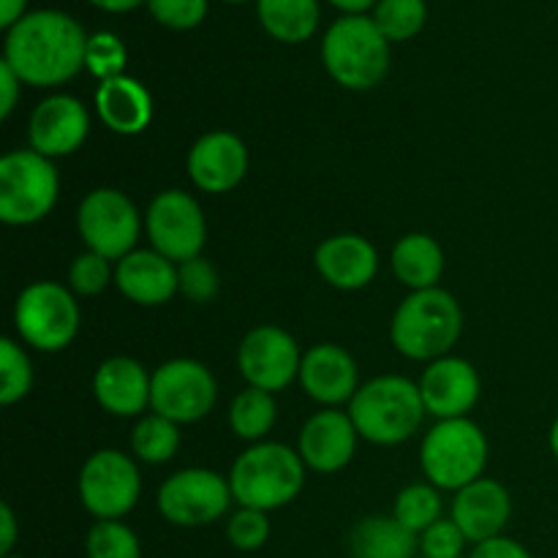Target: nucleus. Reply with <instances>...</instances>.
Masks as SVG:
<instances>
[{"mask_svg":"<svg viewBox=\"0 0 558 558\" xmlns=\"http://www.w3.org/2000/svg\"><path fill=\"white\" fill-rule=\"evenodd\" d=\"M87 38L85 27L63 11H27L5 31L3 60L22 85L58 87L85 69Z\"/></svg>","mask_w":558,"mask_h":558,"instance_id":"obj_1","label":"nucleus"},{"mask_svg":"<svg viewBox=\"0 0 558 558\" xmlns=\"http://www.w3.org/2000/svg\"><path fill=\"white\" fill-rule=\"evenodd\" d=\"M420 385L398 374L376 376L360 385L349 401V417L360 439L376 447H398L412 439L425 420Z\"/></svg>","mask_w":558,"mask_h":558,"instance_id":"obj_2","label":"nucleus"},{"mask_svg":"<svg viewBox=\"0 0 558 558\" xmlns=\"http://www.w3.org/2000/svg\"><path fill=\"white\" fill-rule=\"evenodd\" d=\"M463 332L461 303L447 289L409 292L390 322L392 347L409 360L434 363L447 357Z\"/></svg>","mask_w":558,"mask_h":558,"instance_id":"obj_3","label":"nucleus"},{"mask_svg":"<svg viewBox=\"0 0 558 558\" xmlns=\"http://www.w3.org/2000/svg\"><path fill=\"white\" fill-rule=\"evenodd\" d=\"M305 485V463L294 447L281 441H259L240 452L229 469L234 501L251 510L272 512L292 505Z\"/></svg>","mask_w":558,"mask_h":558,"instance_id":"obj_4","label":"nucleus"},{"mask_svg":"<svg viewBox=\"0 0 558 558\" xmlns=\"http://www.w3.org/2000/svg\"><path fill=\"white\" fill-rule=\"evenodd\" d=\"M322 63L347 90H371L390 71V41L368 14H343L322 38Z\"/></svg>","mask_w":558,"mask_h":558,"instance_id":"obj_5","label":"nucleus"},{"mask_svg":"<svg viewBox=\"0 0 558 558\" xmlns=\"http://www.w3.org/2000/svg\"><path fill=\"white\" fill-rule=\"evenodd\" d=\"M420 466L439 490H461L483 477L488 466V439L474 420H436L420 445Z\"/></svg>","mask_w":558,"mask_h":558,"instance_id":"obj_6","label":"nucleus"},{"mask_svg":"<svg viewBox=\"0 0 558 558\" xmlns=\"http://www.w3.org/2000/svg\"><path fill=\"white\" fill-rule=\"evenodd\" d=\"M60 178L52 158L36 150H11L0 158V221L33 227L58 205Z\"/></svg>","mask_w":558,"mask_h":558,"instance_id":"obj_7","label":"nucleus"},{"mask_svg":"<svg viewBox=\"0 0 558 558\" xmlns=\"http://www.w3.org/2000/svg\"><path fill=\"white\" fill-rule=\"evenodd\" d=\"M14 330L20 341L44 354L63 352L80 332V303L58 281H33L14 303Z\"/></svg>","mask_w":558,"mask_h":558,"instance_id":"obj_8","label":"nucleus"},{"mask_svg":"<svg viewBox=\"0 0 558 558\" xmlns=\"http://www.w3.org/2000/svg\"><path fill=\"white\" fill-rule=\"evenodd\" d=\"M76 229L87 251H96L109 262H120L136 251L145 218L129 194L118 189H96L80 202Z\"/></svg>","mask_w":558,"mask_h":558,"instance_id":"obj_9","label":"nucleus"},{"mask_svg":"<svg viewBox=\"0 0 558 558\" xmlns=\"http://www.w3.org/2000/svg\"><path fill=\"white\" fill-rule=\"evenodd\" d=\"M76 494L96 521H120L140 501L142 474L125 452L98 450L82 463Z\"/></svg>","mask_w":558,"mask_h":558,"instance_id":"obj_10","label":"nucleus"},{"mask_svg":"<svg viewBox=\"0 0 558 558\" xmlns=\"http://www.w3.org/2000/svg\"><path fill=\"white\" fill-rule=\"evenodd\" d=\"M218 381L205 363L174 357L153 371L150 409L178 425L205 420L216 409Z\"/></svg>","mask_w":558,"mask_h":558,"instance_id":"obj_11","label":"nucleus"},{"mask_svg":"<svg viewBox=\"0 0 558 558\" xmlns=\"http://www.w3.org/2000/svg\"><path fill=\"white\" fill-rule=\"evenodd\" d=\"M232 501L234 496L229 488V477L202 466L174 472L172 477L163 480L156 496L163 521L183 529L210 526L218 518L227 515Z\"/></svg>","mask_w":558,"mask_h":558,"instance_id":"obj_12","label":"nucleus"},{"mask_svg":"<svg viewBox=\"0 0 558 558\" xmlns=\"http://www.w3.org/2000/svg\"><path fill=\"white\" fill-rule=\"evenodd\" d=\"M145 232L150 248L174 265L202 256L207 243V221L202 205L189 191L180 189L161 191L147 205Z\"/></svg>","mask_w":558,"mask_h":558,"instance_id":"obj_13","label":"nucleus"},{"mask_svg":"<svg viewBox=\"0 0 558 558\" xmlns=\"http://www.w3.org/2000/svg\"><path fill=\"white\" fill-rule=\"evenodd\" d=\"M300 365H303V352L283 327H254L245 332L238 347V371L245 385L267 390L272 396L300 379Z\"/></svg>","mask_w":558,"mask_h":558,"instance_id":"obj_14","label":"nucleus"},{"mask_svg":"<svg viewBox=\"0 0 558 558\" xmlns=\"http://www.w3.org/2000/svg\"><path fill=\"white\" fill-rule=\"evenodd\" d=\"M90 134V114L76 96L54 93L36 104L27 120L31 150L47 158H63L80 150Z\"/></svg>","mask_w":558,"mask_h":558,"instance_id":"obj_15","label":"nucleus"},{"mask_svg":"<svg viewBox=\"0 0 558 558\" xmlns=\"http://www.w3.org/2000/svg\"><path fill=\"white\" fill-rule=\"evenodd\" d=\"M185 172L205 194H229L248 172V147L232 131H207L191 145Z\"/></svg>","mask_w":558,"mask_h":558,"instance_id":"obj_16","label":"nucleus"},{"mask_svg":"<svg viewBox=\"0 0 558 558\" xmlns=\"http://www.w3.org/2000/svg\"><path fill=\"white\" fill-rule=\"evenodd\" d=\"M420 396H423L425 412L436 420L469 417L480 401V374L469 360L447 354L425 365L420 376Z\"/></svg>","mask_w":558,"mask_h":558,"instance_id":"obj_17","label":"nucleus"},{"mask_svg":"<svg viewBox=\"0 0 558 558\" xmlns=\"http://www.w3.org/2000/svg\"><path fill=\"white\" fill-rule=\"evenodd\" d=\"M357 428L349 412L341 409H322L311 414L298 436V452L305 469L319 474H336L354 458L357 450Z\"/></svg>","mask_w":558,"mask_h":558,"instance_id":"obj_18","label":"nucleus"},{"mask_svg":"<svg viewBox=\"0 0 558 558\" xmlns=\"http://www.w3.org/2000/svg\"><path fill=\"white\" fill-rule=\"evenodd\" d=\"M300 385L311 401L325 409H338L349 403L360 390V371L352 354L338 343H316L303 352Z\"/></svg>","mask_w":558,"mask_h":558,"instance_id":"obj_19","label":"nucleus"},{"mask_svg":"<svg viewBox=\"0 0 558 558\" xmlns=\"http://www.w3.org/2000/svg\"><path fill=\"white\" fill-rule=\"evenodd\" d=\"M512 515L510 490L499 480L480 477L472 485L461 488L452 499V521L463 532L469 543L480 545L485 539L501 537Z\"/></svg>","mask_w":558,"mask_h":558,"instance_id":"obj_20","label":"nucleus"},{"mask_svg":"<svg viewBox=\"0 0 558 558\" xmlns=\"http://www.w3.org/2000/svg\"><path fill=\"white\" fill-rule=\"evenodd\" d=\"M314 265L330 287L341 292H357L368 287L379 272V251L363 234H332L316 245Z\"/></svg>","mask_w":558,"mask_h":558,"instance_id":"obj_21","label":"nucleus"},{"mask_svg":"<svg viewBox=\"0 0 558 558\" xmlns=\"http://www.w3.org/2000/svg\"><path fill=\"white\" fill-rule=\"evenodd\" d=\"M153 374L134 357L104 360L93 376V396L112 417H142L150 409Z\"/></svg>","mask_w":558,"mask_h":558,"instance_id":"obj_22","label":"nucleus"},{"mask_svg":"<svg viewBox=\"0 0 558 558\" xmlns=\"http://www.w3.org/2000/svg\"><path fill=\"white\" fill-rule=\"evenodd\" d=\"M114 287L136 305H163L180 294L178 265L153 248H136L114 267Z\"/></svg>","mask_w":558,"mask_h":558,"instance_id":"obj_23","label":"nucleus"},{"mask_svg":"<svg viewBox=\"0 0 558 558\" xmlns=\"http://www.w3.org/2000/svg\"><path fill=\"white\" fill-rule=\"evenodd\" d=\"M96 112L114 134L136 136L153 123V96L134 76H114V80L98 82Z\"/></svg>","mask_w":558,"mask_h":558,"instance_id":"obj_24","label":"nucleus"},{"mask_svg":"<svg viewBox=\"0 0 558 558\" xmlns=\"http://www.w3.org/2000/svg\"><path fill=\"white\" fill-rule=\"evenodd\" d=\"M392 272L412 292L439 287L445 272V251L436 238L425 232H409L392 248Z\"/></svg>","mask_w":558,"mask_h":558,"instance_id":"obj_25","label":"nucleus"},{"mask_svg":"<svg viewBox=\"0 0 558 558\" xmlns=\"http://www.w3.org/2000/svg\"><path fill=\"white\" fill-rule=\"evenodd\" d=\"M420 537L409 532L396 515H368L349 532L352 558H414Z\"/></svg>","mask_w":558,"mask_h":558,"instance_id":"obj_26","label":"nucleus"},{"mask_svg":"<svg viewBox=\"0 0 558 558\" xmlns=\"http://www.w3.org/2000/svg\"><path fill=\"white\" fill-rule=\"evenodd\" d=\"M256 16L276 41L303 44L319 27L322 11L319 0H256Z\"/></svg>","mask_w":558,"mask_h":558,"instance_id":"obj_27","label":"nucleus"},{"mask_svg":"<svg viewBox=\"0 0 558 558\" xmlns=\"http://www.w3.org/2000/svg\"><path fill=\"white\" fill-rule=\"evenodd\" d=\"M278 417V407L272 392L256 390V387H245L232 398L229 407V428L238 439L259 445L267 441V434L272 430Z\"/></svg>","mask_w":558,"mask_h":558,"instance_id":"obj_28","label":"nucleus"},{"mask_svg":"<svg viewBox=\"0 0 558 558\" xmlns=\"http://www.w3.org/2000/svg\"><path fill=\"white\" fill-rule=\"evenodd\" d=\"M178 447L180 425L156 412L140 417V423L131 430V452L142 463H150V466H161V463L172 461Z\"/></svg>","mask_w":558,"mask_h":558,"instance_id":"obj_29","label":"nucleus"},{"mask_svg":"<svg viewBox=\"0 0 558 558\" xmlns=\"http://www.w3.org/2000/svg\"><path fill=\"white\" fill-rule=\"evenodd\" d=\"M392 515L398 523L409 529L412 534H423L425 529L441 521V494L436 485L430 483H412L396 496V507Z\"/></svg>","mask_w":558,"mask_h":558,"instance_id":"obj_30","label":"nucleus"},{"mask_svg":"<svg viewBox=\"0 0 558 558\" xmlns=\"http://www.w3.org/2000/svg\"><path fill=\"white\" fill-rule=\"evenodd\" d=\"M371 20L381 31V36L390 44L409 41L417 36L428 20V5L425 0H379L374 5Z\"/></svg>","mask_w":558,"mask_h":558,"instance_id":"obj_31","label":"nucleus"},{"mask_svg":"<svg viewBox=\"0 0 558 558\" xmlns=\"http://www.w3.org/2000/svg\"><path fill=\"white\" fill-rule=\"evenodd\" d=\"M33 390V363L14 338L0 341V403L14 407Z\"/></svg>","mask_w":558,"mask_h":558,"instance_id":"obj_32","label":"nucleus"},{"mask_svg":"<svg viewBox=\"0 0 558 558\" xmlns=\"http://www.w3.org/2000/svg\"><path fill=\"white\" fill-rule=\"evenodd\" d=\"M87 558H142L140 537L123 521H96L85 537Z\"/></svg>","mask_w":558,"mask_h":558,"instance_id":"obj_33","label":"nucleus"},{"mask_svg":"<svg viewBox=\"0 0 558 558\" xmlns=\"http://www.w3.org/2000/svg\"><path fill=\"white\" fill-rule=\"evenodd\" d=\"M125 63H129V52H125V44L120 41L114 33L98 31L87 38L85 69L90 71L98 82L123 76Z\"/></svg>","mask_w":558,"mask_h":558,"instance_id":"obj_34","label":"nucleus"},{"mask_svg":"<svg viewBox=\"0 0 558 558\" xmlns=\"http://www.w3.org/2000/svg\"><path fill=\"white\" fill-rule=\"evenodd\" d=\"M114 281L112 262L96 251H82L69 267V289L80 298H96Z\"/></svg>","mask_w":558,"mask_h":558,"instance_id":"obj_35","label":"nucleus"},{"mask_svg":"<svg viewBox=\"0 0 558 558\" xmlns=\"http://www.w3.org/2000/svg\"><path fill=\"white\" fill-rule=\"evenodd\" d=\"M178 283H180V294H183L189 303H196V305L213 303V298H216L218 289H221L218 270L213 267V262L205 259V256H194V259L189 262H180Z\"/></svg>","mask_w":558,"mask_h":558,"instance_id":"obj_36","label":"nucleus"},{"mask_svg":"<svg viewBox=\"0 0 558 558\" xmlns=\"http://www.w3.org/2000/svg\"><path fill=\"white\" fill-rule=\"evenodd\" d=\"M227 537L232 548L243 550V554H254V550L265 548V543L270 539V518L262 510L240 507L238 512L229 515Z\"/></svg>","mask_w":558,"mask_h":558,"instance_id":"obj_37","label":"nucleus"},{"mask_svg":"<svg viewBox=\"0 0 558 558\" xmlns=\"http://www.w3.org/2000/svg\"><path fill=\"white\" fill-rule=\"evenodd\" d=\"M147 11L169 31H191L207 16V0H147Z\"/></svg>","mask_w":558,"mask_h":558,"instance_id":"obj_38","label":"nucleus"},{"mask_svg":"<svg viewBox=\"0 0 558 558\" xmlns=\"http://www.w3.org/2000/svg\"><path fill=\"white\" fill-rule=\"evenodd\" d=\"M466 543L469 539L463 537L458 523L452 518L450 521L441 518V521H436L434 526L420 534V554H423V558H461Z\"/></svg>","mask_w":558,"mask_h":558,"instance_id":"obj_39","label":"nucleus"},{"mask_svg":"<svg viewBox=\"0 0 558 558\" xmlns=\"http://www.w3.org/2000/svg\"><path fill=\"white\" fill-rule=\"evenodd\" d=\"M469 558H532V554H529L521 543H515L512 537H505V534H501V537L485 539V543L474 545Z\"/></svg>","mask_w":558,"mask_h":558,"instance_id":"obj_40","label":"nucleus"},{"mask_svg":"<svg viewBox=\"0 0 558 558\" xmlns=\"http://www.w3.org/2000/svg\"><path fill=\"white\" fill-rule=\"evenodd\" d=\"M22 80L11 71V65L5 60H0V118L9 120L11 112L16 107V98H20Z\"/></svg>","mask_w":558,"mask_h":558,"instance_id":"obj_41","label":"nucleus"},{"mask_svg":"<svg viewBox=\"0 0 558 558\" xmlns=\"http://www.w3.org/2000/svg\"><path fill=\"white\" fill-rule=\"evenodd\" d=\"M16 543V518L9 505H0V556H11Z\"/></svg>","mask_w":558,"mask_h":558,"instance_id":"obj_42","label":"nucleus"},{"mask_svg":"<svg viewBox=\"0 0 558 558\" xmlns=\"http://www.w3.org/2000/svg\"><path fill=\"white\" fill-rule=\"evenodd\" d=\"M27 0H0V27L9 31L27 14Z\"/></svg>","mask_w":558,"mask_h":558,"instance_id":"obj_43","label":"nucleus"},{"mask_svg":"<svg viewBox=\"0 0 558 558\" xmlns=\"http://www.w3.org/2000/svg\"><path fill=\"white\" fill-rule=\"evenodd\" d=\"M96 9L109 11V14H125V11H134L140 5H147V0H90Z\"/></svg>","mask_w":558,"mask_h":558,"instance_id":"obj_44","label":"nucleus"},{"mask_svg":"<svg viewBox=\"0 0 558 558\" xmlns=\"http://www.w3.org/2000/svg\"><path fill=\"white\" fill-rule=\"evenodd\" d=\"M330 5H336L343 14H365L368 9H374L379 0H327Z\"/></svg>","mask_w":558,"mask_h":558,"instance_id":"obj_45","label":"nucleus"},{"mask_svg":"<svg viewBox=\"0 0 558 558\" xmlns=\"http://www.w3.org/2000/svg\"><path fill=\"white\" fill-rule=\"evenodd\" d=\"M548 445H550V452H554V458H556V461H558V417L554 420V425H550Z\"/></svg>","mask_w":558,"mask_h":558,"instance_id":"obj_46","label":"nucleus"},{"mask_svg":"<svg viewBox=\"0 0 558 558\" xmlns=\"http://www.w3.org/2000/svg\"><path fill=\"white\" fill-rule=\"evenodd\" d=\"M223 3H248V0H223Z\"/></svg>","mask_w":558,"mask_h":558,"instance_id":"obj_47","label":"nucleus"},{"mask_svg":"<svg viewBox=\"0 0 558 558\" xmlns=\"http://www.w3.org/2000/svg\"><path fill=\"white\" fill-rule=\"evenodd\" d=\"M3 558H22V556H3Z\"/></svg>","mask_w":558,"mask_h":558,"instance_id":"obj_48","label":"nucleus"}]
</instances>
